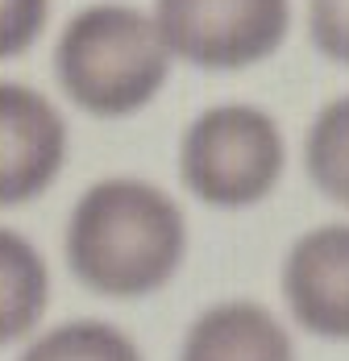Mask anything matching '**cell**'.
I'll return each instance as SVG.
<instances>
[{"label":"cell","instance_id":"cell-1","mask_svg":"<svg viewBox=\"0 0 349 361\" xmlns=\"http://www.w3.org/2000/svg\"><path fill=\"white\" fill-rule=\"evenodd\" d=\"M187 224L162 187L105 179L88 187L67 224V262L83 287L108 299L154 295L183 262Z\"/></svg>","mask_w":349,"mask_h":361},{"label":"cell","instance_id":"cell-2","mask_svg":"<svg viewBox=\"0 0 349 361\" xmlns=\"http://www.w3.org/2000/svg\"><path fill=\"white\" fill-rule=\"evenodd\" d=\"M171 50L162 46L154 17L129 4H92L71 17L54 71L71 100L92 116H129L146 109L167 83Z\"/></svg>","mask_w":349,"mask_h":361},{"label":"cell","instance_id":"cell-3","mask_svg":"<svg viewBox=\"0 0 349 361\" xmlns=\"http://www.w3.org/2000/svg\"><path fill=\"white\" fill-rule=\"evenodd\" d=\"M283 133L262 109L220 104L200 112L179 145V171L191 195L212 208H249L283 175Z\"/></svg>","mask_w":349,"mask_h":361},{"label":"cell","instance_id":"cell-4","mask_svg":"<svg viewBox=\"0 0 349 361\" xmlns=\"http://www.w3.org/2000/svg\"><path fill=\"white\" fill-rule=\"evenodd\" d=\"M154 25L162 46L208 71L262 63L291 25L287 0H158Z\"/></svg>","mask_w":349,"mask_h":361},{"label":"cell","instance_id":"cell-5","mask_svg":"<svg viewBox=\"0 0 349 361\" xmlns=\"http://www.w3.org/2000/svg\"><path fill=\"white\" fill-rule=\"evenodd\" d=\"M63 158L67 125L59 109L25 83H0V208L42 195Z\"/></svg>","mask_w":349,"mask_h":361},{"label":"cell","instance_id":"cell-6","mask_svg":"<svg viewBox=\"0 0 349 361\" xmlns=\"http://www.w3.org/2000/svg\"><path fill=\"white\" fill-rule=\"evenodd\" d=\"M283 299L304 332L349 341V224H320L291 245Z\"/></svg>","mask_w":349,"mask_h":361},{"label":"cell","instance_id":"cell-7","mask_svg":"<svg viewBox=\"0 0 349 361\" xmlns=\"http://www.w3.org/2000/svg\"><path fill=\"white\" fill-rule=\"evenodd\" d=\"M179 361H295V345L262 303L229 299L187 328Z\"/></svg>","mask_w":349,"mask_h":361},{"label":"cell","instance_id":"cell-8","mask_svg":"<svg viewBox=\"0 0 349 361\" xmlns=\"http://www.w3.org/2000/svg\"><path fill=\"white\" fill-rule=\"evenodd\" d=\"M50 303V274L42 253L13 228H0V345L34 332Z\"/></svg>","mask_w":349,"mask_h":361},{"label":"cell","instance_id":"cell-9","mask_svg":"<svg viewBox=\"0 0 349 361\" xmlns=\"http://www.w3.org/2000/svg\"><path fill=\"white\" fill-rule=\"evenodd\" d=\"M304 166L333 204L349 208V96H337L333 104H324L312 121Z\"/></svg>","mask_w":349,"mask_h":361},{"label":"cell","instance_id":"cell-10","mask_svg":"<svg viewBox=\"0 0 349 361\" xmlns=\"http://www.w3.org/2000/svg\"><path fill=\"white\" fill-rule=\"evenodd\" d=\"M21 361H141L138 345L105 320H71L42 332Z\"/></svg>","mask_w":349,"mask_h":361},{"label":"cell","instance_id":"cell-11","mask_svg":"<svg viewBox=\"0 0 349 361\" xmlns=\"http://www.w3.org/2000/svg\"><path fill=\"white\" fill-rule=\"evenodd\" d=\"M50 0H0V59H17L37 42Z\"/></svg>","mask_w":349,"mask_h":361},{"label":"cell","instance_id":"cell-12","mask_svg":"<svg viewBox=\"0 0 349 361\" xmlns=\"http://www.w3.org/2000/svg\"><path fill=\"white\" fill-rule=\"evenodd\" d=\"M308 30L324 59L349 67V0H308Z\"/></svg>","mask_w":349,"mask_h":361}]
</instances>
